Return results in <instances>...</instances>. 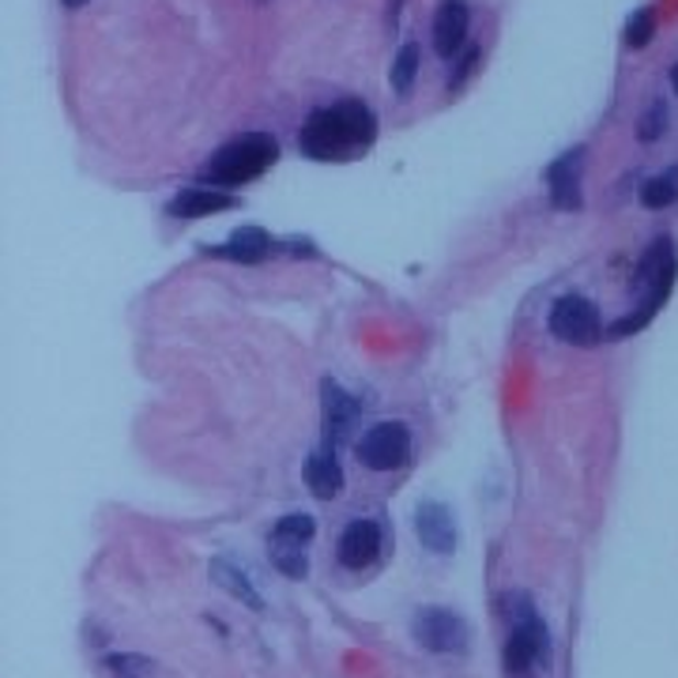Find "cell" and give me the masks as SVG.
<instances>
[{"label": "cell", "instance_id": "obj_1", "mask_svg": "<svg viewBox=\"0 0 678 678\" xmlns=\"http://www.w3.org/2000/svg\"><path fill=\"white\" fill-rule=\"evenodd\" d=\"M377 136V118L363 102H340L313 110L310 121L302 125L298 147L302 155L316 163H347V158L363 155Z\"/></svg>", "mask_w": 678, "mask_h": 678}, {"label": "cell", "instance_id": "obj_2", "mask_svg": "<svg viewBox=\"0 0 678 678\" xmlns=\"http://www.w3.org/2000/svg\"><path fill=\"white\" fill-rule=\"evenodd\" d=\"M276 158H279V144L268 136V132H245V136L223 144L215 155L208 158L200 178L211 181L215 189H234V185L260 178Z\"/></svg>", "mask_w": 678, "mask_h": 678}, {"label": "cell", "instance_id": "obj_3", "mask_svg": "<svg viewBox=\"0 0 678 678\" xmlns=\"http://www.w3.org/2000/svg\"><path fill=\"white\" fill-rule=\"evenodd\" d=\"M675 271H678V264H675L671 242H667V237H656V242L648 245L645 257H641V264H637V284H633L641 290L637 313L622 316V321L611 329V336H630V332H641L648 321H653L656 310L667 302V294H671Z\"/></svg>", "mask_w": 678, "mask_h": 678}, {"label": "cell", "instance_id": "obj_4", "mask_svg": "<svg viewBox=\"0 0 678 678\" xmlns=\"http://www.w3.org/2000/svg\"><path fill=\"white\" fill-rule=\"evenodd\" d=\"M516 611H513V630H509V645H505V667L509 675L527 678L532 671L551 664V633L543 626V619L535 614V607L527 596H513Z\"/></svg>", "mask_w": 678, "mask_h": 678}, {"label": "cell", "instance_id": "obj_5", "mask_svg": "<svg viewBox=\"0 0 678 678\" xmlns=\"http://www.w3.org/2000/svg\"><path fill=\"white\" fill-rule=\"evenodd\" d=\"M551 332L558 340L574 343V347H592V343H600V336H603L600 310L580 294L558 298L551 310Z\"/></svg>", "mask_w": 678, "mask_h": 678}, {"label": "cell", "instance_id": "obj_6", "mask_svg": "<svg viewBox=\"0 0 678 678\" xmlns=\"http://www.w3.org/2000/svg\"><path fill=\"white\" fill-rule=\"evenodd\" d=\"M411 633L422 648L430 653H464L468 648V622L456 611H445V607H426V611L415 614L411 622Z\"/></svg>", "mask_w": 678, "mask_h": 678}, {"label": "cell", "instance_id": "obj_7", "mask_svg": "<svg viewBox=\"0 0 678 678\" xmlns=\"http://www.w3.org/2000/svg\"><path fill=\"white\" fill-rule=\"evenodd\" d=\"M358 456L369 471H392L411 456V434L403 422H377L358 442Z\"/></svg>", "mask_w": 678, "mask_h": 678}, {"label": "cell", "instance_id": "obj_8", "mask_svg": "<svg viewBox=\"0 0 678 678\" xmlns=\"http://www.w3.org/2000/svg\"><path fill=\"white\" fill-rule=\"evenodd\" d=\"M321 396H324V403H321V411H324V445L336 448V445L347 442L351 426H355L358 403H355V396L343 392L336 381H324Z\"/></svg>", "mask_w": 678, "mask_h": 678}, {"label": "cell", "instance_id": "obj_9", "mask_svg": "<svg viewBox=\"0 0 678 678\" xmlns=\"http://www.w3.org/2000/svg\"><path fill=\"white\" fill-rule=\"evenodd\" d=\"M381 554V524L377 521H351L340 535V562L347 569H366Z\"/></svg>", "mask_w": 678, "mask_h": 678}, {"label": "cell", "instance_id": "obj_10", "mask_svg": "<svg viewBox=\"0 0 678 678\" xmlns=\"http://www.w3.org/2000/svg\"><path fill=\"white\" fill-rule=\"evenodd\" d=\"M415 532H419L422 547H430L434 554H448L456 547L453 513H448L442 501H422V505L415 509Z\"/></svg>", "mask_w": 678, "mask_h": 678}, {"label": "cell", "instance_id": "obj_11", "mask_svg": "<svg viewBox=\"0 0 678 678\" xmlns=\"http://www.w3.org/2000/svg\"><path fill=\"white\" fill-rule=\"evenodd\" d=\"M464 38H468V0H442L434 15V49L453 57L464 49Z\"/></svg>", "mask_w": 678, "mask_h": 678}, {"label": "cell", "instance_id": "obj_12", "mask_svg": "<svg viewBox=\"0 0 678 678\" xmlns=\"http://www.w3.org/2000/svg\"><path fill=\"white\" fill-rule=\"evenodd\" d=\"M271 249H276V242H271L260 226H242V231L231 234V242L215 245V249H208V253L211 257L237 260V264H260V260L271 257Z\"/></svg>", "mask_w": 678, "mask_h": 678}, {"label": "cell", "instance_id": "obj_13", "mask_svg": "<svg viewBox=\"0 0 678 678\" xmlns=\"http://www.w3.org/2000/svg\"><path fill=\"white\" fill-rule=\"evenodd\" d=\"M580 163H585V147L566 152L558 163H551L547 181H551V197L558 208H580Z\"/></svg>", "mask_w": 678, "mask_h": 678}, {"label": "cell", "instance_id": "obj_14", "mask_svg": "<svg viewBox=\"0 0 678 678\" xmlns=\"http://www.w3.org/2000/svg\"><path fill=\"white\" fill-rule=\"evenodd\" d=\"M305 482L310 490L321 501H332L343 490V471H340V460H336V448H316V453L305 460Z\"/></svg>", "mask_w": 678, "mask_h": 678}, {"label": "cell", "instance_id": "obj_15", "mask_svg": "<svg viewBox=\"0 0 678 678\" xmlns=\"http://www.w3.org/2000/svg\"><path fill=\"white\" fill-rule=\"evenodd\" d=\"M231 208H237V200L219 189H181L166 211H170L174 219H204L211 211H231Z\"/></svg>", "mask_w": 678, "mask_h": 678}, {"label": "cell", "instance_id": "obj_16", "mask_svg": "<svg viewBox=\"0 0 678 678\" xmlns=\"http://www.w3.org/2000/svg\"><path fill=\"white\" fill-rule=\"evenodd\" d=\"M211 577H215V585H219V588H226V592H231L234 600H242L245 607H253V611H264L260 592H257V588H253V580L245 577L242 569L234 566V562L215 558V562H211Z\"/></svg>", "mask_w": 678, "mask_h": 678}, {"label": "cell", "instance_id": "obj_17", "mask_svg": "<svg viewBox=\"0 0 678 678\" xmlns=\"http://www.w3.org/2000/svg\"><path fill=\"white\" fill-rule=\"evenodd\" d=\"M271 566L287 577H305L310 558H305V543L284 540V535H271Z\"/></svg>", "mask_w": 678, "mask_h": 678}, {"label": "cell", "instance_id": "obj_18", "mask_svg": "<svg viewBox=\"0 0 678 678\" xmlns=\"http://www.w3.org/2000/svg\"><path fill=\"white\" fill-rule=\"evenodd\" d=\"M415 76H419V46L415 42H408L400 53H396V60H392V91L396 95H408L411 91V84H415Z\"/></svg>", "mask_w": 678, "mask_h": 678}, {"label": "cell", "instance_id": "obj_19", "mask_svg": "<svg viewBox=\"0 0 678 678\" xmlns=\"http://www.w3.org/2000/svg\"><path fill=\"white\" fill-rule=\"evenodd\" d=\"M105 671L113 678H155V664L147 656L121 653V656H105Z\"/></svg>", "mask_w": 678, "mask_h": 678}, {"label": "cell", "instance_id": "obj_20", "mask_svg": "<svg viewBox=\"0 0 678 678\" xmlns=\"http://www.w3.org/2000/svg\"><path fill=\"white\" fill-rule=\"evenodd\" d=\"M675 200H678V174L675 170L664 174V178H653V181L645 185V189H641V204L653 208V211L675 204Z\"/></svg>", "mask_w": 678, "mask_h": 678}, {"label": "cell", "instance_id": "obj_21", "mask_svg": "<svg viewBox=\"0 0 678 678\" xmlns=\"http://www.w3.org/2000/svg\"><path fill=\"white\" fill-rule=\"evenodd\" d=\"M656 34V15L653 8H641V12H633V20L626 23V42L633 49L648 46V38Z\"/></svg>", "mask_w": 678, "mask_h": 678}, {"label": "cell", "instance_id": "obj_22", "mask_svg": "<svg viewBox=\"0 0 678 678\" xmlns=\"http://www.w3.org/2000/svg\"><path fill=\"white\" fill-rule=\"evenodd\" d=\"M313 532H316V524H313V516H305V513H290V516H284V521L276 524V535H284V540H294V543H310Z\"/></svg>", "mask_w": 678, "mask_h": 678}, {"label": "cell", "instance_id": "obj_23", "mask_svg": "<svg viewBox=\"0 0 678 678\" xmlns=\"http://www.w3.org/2000/svg\"><path fill=\"white\" fill-rule=\"evenodd\" d=\"M664 125H667V110H664V102H656L653 110H648V118L641 121V140H645V144H653V140H659Z\"/></svg>", "mask_w": 678, "mask_h": 678}, {"label": "cell", "instance_id": "obj_24", "mask_svg": "<svg viewBox=\"0 0 678 678\" xmlns=\"http://www.w3.org/2000/svg\"><path fill=\"white\" fill-rule=\"evenodd\" d=\"M475 60H479V49H468V53H464V60H460V73H456V79H453V87H460V84H464V79H468V76H471Z\"/></svg>", "mask_w": 678, "mask_h": 678}, {"label": "cell", "instance_id": "obj_25", "mask_svg": "<svg viewBox=\"0 0 678 678\" xmlns=\"http://www.w3.org/2000/svg\"><path fill=\"white\" fill-rule=\"evenodd\" d=\"M60 4H65V8H84L87 0H60Z\"/></svg>", "mask_w": 678, "mask_h": 678}, {"label": "cell", "instance_id": "obj_26", "mask_svg": "<svg viewBox=\"0 0 678 678\" xmlns=\"http://www.w3.org/2000/svg\"><path fill=\"white\" fill-rule=\"evenodd\" d=\"M671 84H675V91H678V60H675V68H671Z\"/></svg>", "mask_w": 678, "mask_h": 678}, {"label": "cell", "instance_id": "obj_27", "mask_svg": "<svg viewBox=\"0 0 678 678\" xmlns=\"http://www.w3.org/2000/svg\"><path fill=\"white\" fill-rule=\"evenodd\" d=\"M392 4H400V0H392Z\"/></svg>", "mask_w": 678, "mask_h": 678}]
</instances>
